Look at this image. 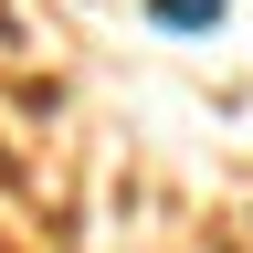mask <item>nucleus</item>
Here are the masks:
<instances>
[{"mask_svg":"<svg viewBox=\"0 0 253 253\" xmlns=\"http://www.w3.org/2000/svg\"><path fill=\"white\" fill-rule=\"evenodd\" d=\"M148 21H158V32H211L221 0H148Z\"/></svg>","mask_w":253,"mask_h":253,"instance_id":"nucleus-1","label":"nucleus"}]
</instances>
